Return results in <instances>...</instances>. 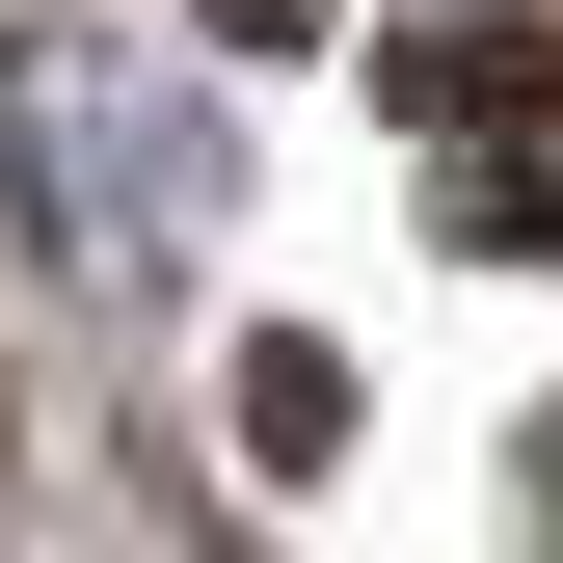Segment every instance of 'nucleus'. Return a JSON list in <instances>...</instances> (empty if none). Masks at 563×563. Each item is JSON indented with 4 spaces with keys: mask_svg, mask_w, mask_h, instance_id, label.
Masks as SVG:
<instances>
[]
</instances>
